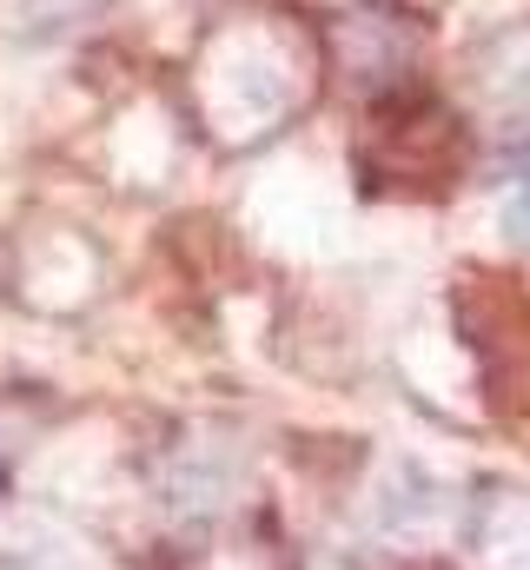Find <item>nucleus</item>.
I'll return each mask as SVG.
<instances>
[{"mask_svg":"<svg viewBox=\"0 0 530 570\" xmlns=\"http://www.w3.org/2000/svg\"><path fill=\"white\" fill-rule=\"evenodd\" d=\"M504 226L511 239H530V140L511 153V173H504Z\"/></svg>","mask_w":530,"mask_h":570,"instance_id":"f257e3e1","label":"nucleus"}]
</instances>
